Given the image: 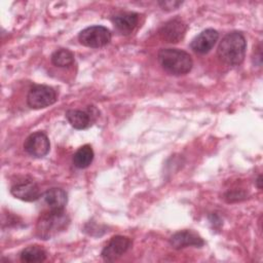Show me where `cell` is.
I'll use <instances>...</instances> for the list:
<instances>
[{
	"label": "cell",
	"instance_id": "8",
	"mask_svg": "<svg viewBox=\"0 0 263 263\" xmlns=\"http://www.w3.org/2000/svg\"><path fill=\"white\" fill-rule=\"evenodd\" d=\"M130 238L122 235L113 236L102 251V257L106 261H114L125 254L132 248Z\"/></svg>",
	"mask_w": 263,
	"mask_h": 263
},
{
	"label": "cell",
	"instance_id": "2",
	"mask_svg": "<svg viewBox=\"0 0 263 263\" xmlns=\"http://www.w3.org/2000/svg\"><path fill=\"white\" fill-rule=\"evenodd\" d=\"M69 224L70 218L64 210H49L37 220L36 234L41 239H50L66 230Z\"/></svg>",
	"mask_w": 263,
	"mask_h": 263
},
{
	"label": "cell",
	"instance_id": "15",
	"mask_svg": "<svg viewBox=\"0 0 263 263\" xmlns=\"http://www.w3.org/2000/svg\"><path fill=\"white\" fill-rule=\"evenodd\" d=\"M20 258L25 263L43 262L46 259V252L40 246H29L21 252Z\"/></svg>",
	"mask_w": 263,
	"mask_h": 263
},
{
	"label": "cell",
	"instance_id": "14",
	"mask_svg": "<svg viewBox=\"0 0 263 263\" xmlns=\"http://www.w3.org/2000/svg\"><path fill=\"white\" fill-rule=\"evenodd\" d=\"M43 198L45 203L49 208V210H54V211L64 210L68 201V196L66 191L62 188H57V187L48 189L43 194Z\"/></svg>",
	"mask_w": 263,
	"mask_h": 263
},
{
	"label": "cell",
	"instance_id": "5",
	"mask_svg": "<svg viewBox=\"0 0 263 263\" xmlns=\"http://www.w3.org/2000/svg\"><path fill=\"white\" fill-rule=\"evenodd\" d=\"M111 32L104 26H90L82 30L78 39L84 46L90 48H100L111 41Z\"/></svg>",
	"mask_w": 263,
	"mask_h": 263
},
{
	"label": "cell",
	"instance_id": "18",
	"mask_svg": "<svg viewBox=\"0 0 263 263\" xmlns=\"http://www.w3.org/2000/svg\"><path fill=\"white\" fill-rule=\"evenodd\" d=\"M247 196V194L241 191V190H233V191H229L225 194V198L228 202H233V201H239L245 199Z\"/></svg>",
	"mask_w": 263,
	"mask_h": 263
},
{
	"label": "cell",
	"instance_id": "1",
	"mask_svg": "<svg viewBox=\"0 0 263 263\" xmlns=\"http://www.w3.org/2000/svg\"><path fill=\"white\" fill-rule=\"evenodd\" d=\"M246 48L247 41L245 36L240 32L234 31L223 37L217 52L223 63L229 66H237L243 62Z\"/></svg>",
	"mask_w": 263,
	"mask_h": 263
},
{
	"label": "cell",
	"instance_id": "17",
	"mask_svg": "<svg viewBox=\"0 0 263 263\" xmlns=\"http://www.w3.org/2000/svg\"><path fill=\"white\" fill-rule=\"evenodd\" d=\"M51 62L57 67H68L74 63V55L69 49L61 48L51 54Z\"/></svg>",
	"mask_w": 263,
	"mask_h": 263
},
{
	"label": "cell",
	"instance_id": "13",
	"mask_svg": "<svg viewBox=\"0 0 263 263\" xmlns=\"http://www.w3.org/2000/svg\"><path fill=\"white\" fill-rule=\"evenodd\" d=\"M112 22L118 32L123 35H127L130 34L138 26L139 14L130 11L120 12L113 16Z\"/></svg>",
	"mask_w": 263,
	"mask_h": 263
},
{
	"label": "cell",
	"instance_id": "11",
	"mask_svg": "<svg viewBox=\"0 0 263 263\" xmlns=\"http://www.w3.org/2000/svg\"><path fill=\"white\" fill-rule=\"evenodd\" d=\"M171 246L176 250H181L186 247H202L204 245V240L194 231L192 230H182L176 232L170 238Z\"/></svg>",
	"mask_w": 263,
	"mask_h": 263
},
{
	"label": "cell",
	"instance_id": "19",
	"mask_svg": "<svg viewBox=\"0 0 263 263\" xmlns=\"http://www.w3.org/2000/svg\"><path fill=\"white\" fill-rule=\"evenodd\" d=\"M158 3L165 10L176 9L178 6H180L182 4V2H180V1H160Z\"/></svg>",
	"mask_w": 263,
	"mask_h": 263
},
{
	"label": "cell",
	"instance_id": "7",
	"mask_svg": "<svg viewBox=\"0 0 263 263\" xmlns=\"http://www.w3.org/2000/svg\"><path fill=\"white\" fill-rule=\"evenodd\" d=\"M10 193L24 201H35L40 197V189L36 182L31 179L24 178L12 184Z\"/></svg>",
	"mask_w": 263,
	"mask_h": 263
},
{
	"label": "cell",
	"instance_id": "4",
	"mask_svg": "<svg viewBox=\"0 0 263 263\" xmlns=\"http://www.w3.org/2000/svg\"><path fill=\"white\" fill-rule=\"evenodd\" d=\"M57 101V91L49 85L35 84L33 85L28 95L27 103L32 109H43Z\"/></svg>",
	"mask_w": 263,
	"mask_h": 263
},
{
	"label": "cell",
	"instance_id": "3",
	"mask_svg": "<svg viewBox=\"0 0 263 263\" xmlns=\"http://www.w3.org/2000/svg\"><path fill=\"white\" fill-rule=\"evenodd\" d=\"M162 69L172 75H184L191 71L193 61L190 54L178 48H162L157 54Z\"/></svg>",
	"mask_w": 263,
	"mask_h": 263
},
{
	"label": "cell",
	"instance_id": "6",
	"mask_svg": "<svg viewBox=\"0 0 263 263\" xmlns=\"http://www.w3.org/2000/svg\"><path fill=\"white\" fill-rule=\"evenodd\" d=\"M50 143L47 136L43 132H35L31 134L24 142L25 151L37 158L45 156L49 152Z\"/></svg>",
	"mask_w": 263,
	"mask_h": 263
},
{
	"label": "cell",
	"instance_id": "12",
	"mask_svg": "<svg viewBox=\"0 0 263 263\" xmlns=\"http://www.w3.org/2000/svg\"><path fill=\"white\" fill-rule=\"evenodd\" d=\"M90 109L91 108L89 107L86 111L76 109L68 110L66 112V118L74 128L85 129L92 124L96 117V115H93Z\"/></svg>",
	"mask_w": 263,
	"mask_h": 263
},
{
	"label": "cell",
	"instance_id": "16",
	"mask_svg": "<svg viewBox=\"0 0 263 263\" xmlns=\"http://www.w3.org/2000/svg\"><path fill=\"white\" fill-rule=\"evenodd\" d=\"M93 150L90 145L81 146L73 155V163L78 168H85L90 165L93 160Z\"/></svg>",
	"mask_w": 263,
	"mask_h": 263
},
{
	"label": "cell",
	"instance_id": "9",
	"mask_svg": "<svg viewBox=\"0 0 263 263\" xmlns=\"http://www.w3.org/2000/svg\"><path fill=\"white\" fill-rule=\"evenodd\" d=\"M187 31V25L180 17L167 21L159 30L160 37L170 43H177L183 39Z\"/></svg>",
	"mask_w": 263,
	"mask_h": 263
},
{
	"label": "cell",
	"instance_id": "20",
	"mask_svg": "<svg viewBox=\"0 0 263 263\" xmlns=\"http://www.w3.org/2000/svg\"><path fill=\"white\" fill-rule=\"evenodd\" d=\"M256 184H257V187H258L259 189L262 188V176H261V175L258 176V178H257V180H256Z\"/></svg>",
	"mask_w": 263,
	"mask_h": 263
},
{
	"label": "cell",
	"instance_id": "10",
	"mask_svg": "<svg viewBox=\"0 0 263 263\" xmlns=\"http://www.w3.org/2000/svg\"><path fill=\"white\" fill-rule=\"evenodd\" d=\"M218 39L219 33L216 30L205 29L191 41L190 46L195 52L203 54L209 52L214 47Z\"/></svg>",
	"mask_w": 263,
	"mask_h": 263
}]
</instances>
